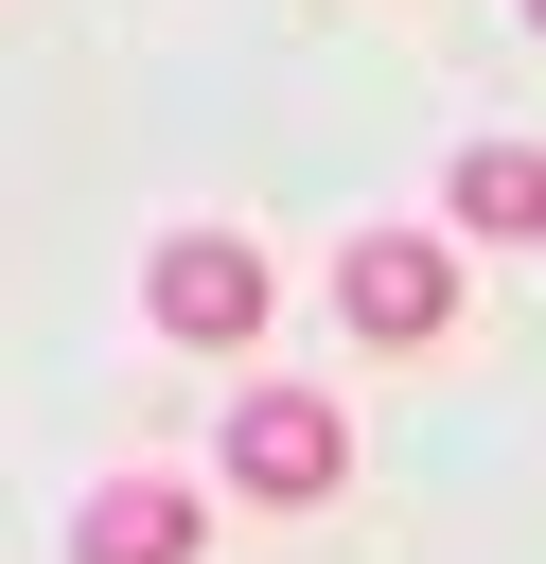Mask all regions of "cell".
<instances>
[{
    "instance_id": "cell-5",
    "label": "cell",
    "mask_w": 546,
    "mask_h": 564,
    "mask_svg": "<svg viewBox=\"0 0 546 564\" xmlns=\"http://www.w3.org/2000/svg\"><path fill=\"white\" fill-rule=\"evenodd\" d=\"M440 212H458L476 247H546V141H458Z\"/></svg>"
},
{
    "instance_id": "cell-6",
    "label": "cell",
    "mask_w": 546,
    "mask_h": 564,
    "mask_svg": "<svg viewBox=\"0 0 546 564\" xmlns=\"http://www.w3.org/2000/svg\"><path fill=\"white\" fill-rule=\"evenodd\" d=\"M511 18H528V35H546V0H511Z\"/></svg>"
},
{
    "instance_id": "cell-3",
    "label": "cell",
    "mask_w": 546,
    "mask_h": 564,
    "mask_svg": "<svg viewBox=\"0 0 546 564\" xmlns=\"http://www.w3.org/2000/svg\"><path fill=\"white\" fill-rule=\"evenodd\" d=\"M335 476H352V423H335L317 388H247V405H229V494H247V511H317Z\"/></svg>"
},
{
    "instance_id": "cell-4",
    "label": "cell",
    "mask_w": 546,
    "mask_h": 564,
    "mask_svg": "<svg viewBox=\"0 0 546 564\" xmlns=\"http://www.w3.org/2000/svg\"><path fill=\"white\" fill-rule=\"evenodd\" d=\"M211 546V511L176 494V476H106L88 511H70V564H194Z\"/></svg>"
},
{
    "instance_id": "cell-2",
    "label": "cell",
    "mask_w": 546,
    "mask_h": 564,
    "mask_svg": "<svg viewBox=\"0 0 546 564\" xmlns=\"http://www.w3.org/2000/svg\"><path fill=\"white\" fill-rule=\"evenodd\" d=\"M335 317H352L370 352H440V335H458V247H440V229H352V247H335Z\"/></svg>"
},
{
    "instance_id": "cell-1",
    "label": "cell",
    "mask_w": 546,
    "mask_h": 564,
    "mask_svg": "<svg viewBox=\"0 0 546 564\" xmlns=\"http://www.w3.org/2000/svg\"><path fill=\"white\" fill-rule=\"evenodd\" d=\"M141 317H159L176 352H264V317H282V264H264L247 229H159V264H141Z\"/></svg>"
}]
</instances>
